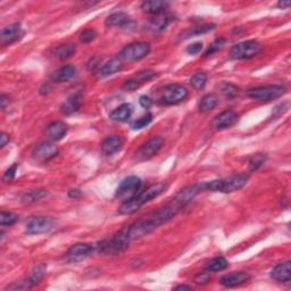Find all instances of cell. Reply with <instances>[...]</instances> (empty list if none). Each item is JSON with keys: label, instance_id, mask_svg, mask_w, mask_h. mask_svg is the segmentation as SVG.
Returning <instances> with one entry per match:
<instances>
[{"label": "cell", "instance_id": "cell-1", "mask_svg": "<svg viewBox=\"0 0 291 291\" xmlns=\"http://www.w3.org/2000/svg\"><path fill=\"white\" fill-rule=\"evenodd\" d=\"M196 196V190L191 185L182 189L163 208L135 221L133 224L116 234L113 239L103 241L99 246V250L102 253H119V251L124 250L132 241L151 233L163 224L168 223Z\"/></svg>", "mask_w": 291, "mask_h": 291}, {"label": "cell", "instance_id": "cell-2", "mask_svg": "<svg viewBox=\"0 0 291 291\" xmlns=\"http://www.w3.org/2000/svg\"><path fill=\"white\" fill-rule=\"evenodd\" d=\"M166 188H168V184L166 183H156L151 187L147 188L145 191L132 198L129 201H125V203L122 204V206L118 209L119 215H132L134 213H137L139 209H140L143 205L148 204L155 198H157L163 192H165Z\"/></svg>", "mask_w": 291, "mask_h": 291}, {"label": "cell", "instance_id": "cell-3", "mask_svg": "<svg viewBox=\"0 0 291 291\" xmlns=\"http://www.w3.org/2000/svg\"><path fill=\"white\" fill-rule=\"evenodd\" d=\"M248 180H249V175L248 174H234V175L221 178V180L205 182V183H203V189L204 191L231 193L242 189L247 184Z\"/></svg>", "mask_w": 291, "mask_h": 291}, {"label": "cell", "instance_id": "cell-4", "mask_svg": "<svg viewBox=\"0 0 291 291\" xmlns=\"http://www.w3.org/2000/svg\"><path fill=\"white\" fill-rule=\"evenodd\" d=\"M150 45L148 42H134L122 49L118 58L123 63H134L147 57L150 53Z\"/></svg>", "mask_w": 291, "mask_h": 291}, {"label": "cell", "instance_id": "cell-5", "mask_svg": "<svg viewBox=\"0 0 291 291\" xmlns=\"http://www.w3.org/2000/svg\"><path fill=\"white\" fill-rule=\"evenodd\" d=\"M286 94V88L280 84L264 85V87L253 88L248 91V97L257 102H271L280 98Z\"/></svg>", "mask_w": 291, "mask_h": 291}, {"label": "cell", "instance_id": "cell-6", "mask_svg": "<svg viewBox=\"0 0 291 291\" xmlns=\"http://www.w3.org/2000/svg\"><path fill=\"white\" fill-rule=\"evenodd\" d=\"M142 182L140 177L131 175L124 178L121 182V184L118 185L117 190H116L115 198L122 203H125V201H129L132 198L137 196V193L141 188Z\"/></svg>", "mask_w": 291, "mask_h": 291}, {"label": "cell", "instance_id": "cell-7", "mask_svg": "<svg viewBox=\"0 0 291 291\" xmlns=\"http://www.w3.org/2000/svg\"><path fill=\"white\" fill-rule=\"evenodd\" d=\"M262 45L255 40L243 41L240 44L234 45L230 50V57L232 59L241 60V59H249L257 56L262 52Z\"/></svg>", "mask_w": 291, "mask_h": 291}, {"label": "cell", "instance_id": "cell-8", "mask_svg": "<svg viewBox=\"0 0 291 291\" xmlns=\"http://www.w3.org/2000/svg\"><path fill=\"white\" fill-rule=\"evenodd\" d=\"M188 89L181 84H170L163 89L161 94V102L168 106L177 105L188 98Z\"/></svg>", "mask_w": 291, "mask_h": 291}, {"label": "cell", "instance_id": "cell-9", "mask_svg": "<svg viewBox=\"0 0 291 291\" xmlns=\"http://www.w3.org/2000/svg\"><path fill=\"white\" fill-rule=\"evenodd\" d=\"M164 139L160 135L157 137H153L149 139L148 141H146L143 145L138 149L137 154H135V157H137L138 161H148L150 158L160 153L163 147H164Z\"/></svg>", "mask_w": 291, "mask_h": 291}, {"label": "cell", "instance_id": "cell-10", "mask_svg": "<svg viewBox=\"0 0 291 291\" xmlns=\"http://www.w3.org/2000/svg\"><path fill=\"white\" fill-rule=\"evenodd\" d=\"M54 227H55V220L52 217L37 216L29 220V222L26 223L25 232L30 235L44 234L53 230Z\"/></svg>", "mask_w": 291, "mask_h": 291}, {"label": "cell", "instance_id": "cell-11", "mask_svg": "<svg viewBox=\"0 0 291 291\" xmlns=\"http://www.w3.org/2000/svg\"><path fill=\"white\" fill-rule=\"evenodd\" d=\"M95 247L89 243H76L67 250V259L71 263H80L94 253Z\"/></svg>", "mask_w": 291, "mask_h": 291}, {"label": "cell", "instance_id": "cell-12", "mask_svg": "<svg viewBox=\"0 0 291 291\" xmlns=\"http://www.w3.org/2000/svg\"><path fill=\"white\" fill-rule=\"evenodd\" d=\"M58 148L52 142H41L33 149V157L39 162H48L53 158H55L58 155Z\"/></svg>", "mask_w": 291, "mask_h": 291}, {"label": "cell", "instance_id": "cell-13", "mask_svg": "<svg viewBox=\"0 0 291 291\" xmlns=\"http://www.w3.org/2000/svg\"><path fill=\"white\" fill-rule=\"evenodd\" d=\"M239 119V115L233 111H226L223 113H221L216 116V117L213 119L212 125L217 131H222L230 129L236 124Z\"/></svg>", "mask_w": 291, "mask_h": 291}, {"label": "cell", "instance_id": "cell-14", "mask_svg": "<svg viewBox=\"0 0 291 291\" xmlns=\"http://www.w3.org/2000/svg\"><path fill=\"white\" fill-rule=\"evenodd\" d=\"M23 34H24V32H23L21 25L18 23H15V24L7 26V28L1 31V34H0V44L3 47L13 45L14 42L18 41L23 37Z\"/></svg>", "mask_w": 291, "mask_h": 291}, {"label": "cell", "instance_id": "cell-15", "mask_svg": "<svg viewBox=\"0 0 291 291\" xmlns=\"http://www.w3.org/2000/svg\"><path fill=\"white\" fill-rule=\"evenodd\" d=\"M249 274L246 272H232L223 275L220 279V283L227 288H234V287H239L249 281Z\"/></svg>", "mask_w": 291, "mask_h": 291}, {"label": "cell", "instance_id": "cell-16", "mask_svg": "<svg viewBox=\"0 0 291 291\" xmlns=\"http://www.w3.org/2000/svg\"><path fill=\"white\" fill-rule=\"evenodd\" d=\"M271 278L278 282H289L291 279V263L290 261L278 264L271 271Z\"/></svg>", "mask_w": 291, "mask_h": 291}, {"label": "cell", "instance_id": "cell-17", "mask_svg": "<svg viewBox=\"0 0 291 291\" xmlns=\"http://www.w3.org/2000/svg\"><path fill=\"white\" fill-rule=\"evenodd\" d=\"M76 67L73 65H65L61 66L60 68H58L57 71L53 73L52 81L56 83H63L67 82V81L74 79L76 76Z\"/></svg>", "mask_w": 291, "mask_h": 291}, {"label": "cell", "instance_id": "cell-18", "mask_svg": "<svg viewBox=\"0 0 291 291\" xmlns=\"http://www.w3.org/2000/svg\"><path fill=\"white\" fill-rule=\"evenodd\" d=\"M123 140L118 135H112L105 139L102 143V153L105 156H112L122 148Z\"/></svg>", "mask_w": 291, "mask_h": 291}, {"label": "cell", "instance_id": "cell-19", "mask_svg": "<svg viewBox=\"0 0 291 291\" xmlns=\"http://www.w3.org/2000/svg\"><path fill=\"white\" fill-rule=\"evenodd\" d=\"M81 105H82V96H81V94L72 95L65 100V103L63 105H61V113L65 115L74 114L80 110Z\"/></svg>", "mask_w": 291, "mask_h": 291}, {"label": "cell", "instance_id": "cell-20", "mask_svg": "<svg viewBox=\"0 0 291 291\" xmlns=\"http://www.w3.org/2000/svg\"><path fill=\"white\" fill-rule=\"evenodd\" d=\"M68 127L64 122H54L47 127V134L54 141H59L65 138Z\"/></svg>", "mask_w": 291, "mask_h": 291}, {"label": "cell", "instance_id": "cell-21", "mask_svg": "<svg viewBox=\"0 0 291 291\" xmlns=\"http://www.w3.org/2000/svg\"><path fill=\"white\" fill-rule=\"evenodd\" d=\"M123 68V61L119 58H113L99 68L98 77H107L115 74Z\"/></svg>", "mask_w": 291, "mask_h": 291}, {"label": "cell", "instance_id": "cell-22", "mask_svg": "<svg viewBox=\"0 0 291 291\" xmlns=\"http://www.w3.org/2000/svg\"><path fill=\"white\" fill-rule=\"evenodd\" d=\"M132 23L130 16L123 11H117L110 15L106 19L107 26H116V28H125Z\"/></svg>", "mask_w": 291, "mask_h": 291}, {"label": "cell", "instance_id": "cell-23", "mask_svg": "<svg viewBox=\"0 0 291 291\" xmlns=\"http://www.w3.org/2000/svg\"><path fill=\"white\" fill-rule=\"evenodd\" d=\"M170 2L161 1V0H153V1H145L141 3V9L147 14L158 15L164 13V10L168 8Z\"/></svg>", "mask_w": 291, "mask_h": 291}, {"label": "cell", "instance_id": "cell-24", "mask_svg": "<svg viewBox=\"0 0 291 291\" xmlns=\"http://www.w3.org/2000/svg\"><path fill=\"white\" fill-rule=\"evenodd\" d=\"M132 112H133V107L131 104H122L121 106L115 108L110 116L115 122H125L131 117Z\"/></svg>", "mask_w": 291, "mask_h": 291}, {"label": "cell", "instance_id": "cell-25", "mask_svg": "<svg viewBox=\"0 0 291 291\" xmlns=\"http://www.w3.org/2000/svg\"><path fill=\"white\" fill-rule=\"evenodd\" d=\"M173 21V18L171 15L162 13L158 15H155V17L151 19L149 23L150 30L155 31V32H158V31L165 30L170 25V23Z\"/></svg>", "mask_w": 291, "mask_h": 291}, {"label": "cell", "instance_id": "cell-26", "mask_svg": "<svg viewBox=\"0 0 291 291\" xmlns=\"http://www.w3.org/2000/svg\"><path fill=\"white\" fill-rule=\"evenodd\" d=\"M46 270H47L46 264H39V265L34 266V269L31 271V274L28 279V282L30 283L31 287L37 286L44 280L46 275Z\"/></svg>", "mask_w": 291, "mask_h": 291}, {"label": "cell", "instance_id": "cell-27", "mask_svg": "<svg viewBox=\"0 0 291 291\" xmlns=\"http://www.w3.org/2000/svg\"><path fill=\"white\" fill-rule=\"evenodd\" d=\"M47 196H48V192L44 189L31 190V191L26 192L25 195L22 197V204H24V205L34 204V203H37V201L41 200L42 198H45Z\"/></svg>", "mask_w": 291, "mask_h": 291}, {"label": "cell", "instance_id": "cell-28", "mask_svg": "<svg viewBox=\"0 0 291 291\" xmlns=\"http://www.w3.org/2000/svg\"><path fill=\"white\" fill-rule=\"evenodd\" d=\"M217 104H219V99H217V97L215 95L213 94L206 95L205 97H203V99L200 100L199 112L200 113H208V112L214 110V108L217 106Z\"/></svg>", "mask_w": 291, "mask_h": 291}, {"label": "cell", "instance_id": "cell-29", "mask_svg": "<svg viewBox=\"0 0 291 291\" xmlns=\"http://www.w3.org/2000/svg\"><path fill=\"white\" fill-rule=\"evenodd\" d=\"M229 267V262L224 257H215L209 261L206 265L207 272H220Z\"/></svg>", "mask_w": 291, "mask_h": 291}, {"label": "cell", "instance_id": "cell-30", "mask_svg": "<svg viewBox=\"0 0 291 291\" xmlns=\"http://www.w3.org/2000/svg\"><path fill=\"white\" fill-rule=\"evenodd\" d=\"M55 57H57L58 59H67V58H71L72 56H74L75 54V47L74 45H60L55 49Z\"/></svg>", "mask_w": 291, "mask_h": 291}, {"label": "cell", "instance_id": "cell-31", "mask_svg": "<svg viewBox=\"0 0 291 291\" xmlns=\"http://www.w3.org/2000/svg\"><path fill=\"white\" fill-rule=\"evenodd\" d=\"M215 29V24H205L203 26H198V28L193 29V30H188L182 34V38L187 39V38H192L195 36H199V34H205L209 32V31Z\"/></svg>", "mask_w": 291, "mask_h": 291}, {"label": "cell", "instance_id": "cell-32", "mask_svg": "<svg viewBox=\"0 0 291 291\" xmlns=\"http://www.w3.org/2000/svg\"><path fill=\"white\" fill-rule=\"evenodd\" d=\"M208 76L205 73H197V74L193 75L191 79H190V84L192 85L196 90H203L205 85L207 83Z\"/></svg>", "mask_w": 291, "mask_h": 291}, {"label": "cell", "instance_id": "cell-33", "mask_svg": "<svg viewBox=\"0 0 291 291\" xmlns=\"http://www.w3.org/2000/svg\"><path fill=\"white\" fill-rule=\"evenodd\" d=\"M18 219H19L18 215L14 214V213L1 212V214H0V226L1 227L14 226V224L18 221Z\"/></svg>", "mask_w": 291, "mask_h": 291}, {"label": "cell", "instance_id": "cell-34", "mask_svg": "<svg viewBox=\"0 0 291 291\" xmlns=\"http://www.w3.org/2000/svg\"><path fill=\"white\" fill-rule=\"evenodd\" d=\"M266 161L265 154H256L254 156L250 157L249 160V170L250 171H257L259 168H262L264 163Z\"/></svg>", "mask_w": 291, "mask_h": 291}, {"label": "cell", "instance_id": "cell-35", "mask_svg": "<svg viewBox=\"0 0 291 291\" xmlns=\"http://www.w3.org/2000/svg\"><path fill=\"white\" fill-rule=\"evenodd\" d=\"M153 121V115L147 113L146 115H143L142 117L138 118L137 121H134L133 123H132V129L133 130H141L143 129V127H146L148 124H150V122Z\"/></svg>", "mask_w": 291, "mask_h": 291}, {"label": "cell", "instance_id": "cell-36", "mask_svg": "<svg viewBox=\"0 0 291 291\" xmlns=\"http://www.w3.org/2000/svg\"><path fill=\"white\" fill-rule=\"evenodd\" d=\"M221 91H222V94L228 97V98H233V97L239 94V89L236 88L234 84L227 82L221 84Z\"/></svg>", "mask_w": 291, "mask_h": 291}, {"label": "cell", "instance_id": "cell-37", "mask_svg": "<svg viewBox=\"0 0 291 291\" xmlns=\"http://www.w3.org/2000/svg\"><path fill=\"white\" fill-rule=\"evenodd\" d=\"M226 44H227L226 39H223V38L217 39L216 41H214L211 46H209L208 50H207L206 53H205V57H208V56L213 55V54H214V53L219 52V50H221V49H222L224 47V46H226Z\"/></svg>", "mask_w": 291, "mask_h": 291}, {"label": "cell", "instance_id": "cell-38", "mask_svg": "<svg viewBox=\"0 0 291 291\" xmlns=\"http://www.w3.org/2000/svg\"><path fill=\"white\" fill-rule=\"evenodd\" d=\"M155 72H153V71H143V72H139L137 75H135V81H137V82L139 83V84H141V83H145V82H148L149 80H151L153 79V77H155Z\"/></svg>", "mask_w": 291, "mask_h": 291}, {"label": "cell", "instance_id": "cell-39", "mask_svg": "<svg viewBox=\"0 0 291 291\" xmlns=\"http://www.w3.org/2000/svg\"><path fill=\"white\" fill-rule=\"evenodd\" d=\"M97 37V32L94 29H88L85 30L81 34V41L83 42V44H89V42L94 41Z\"/></svg>", "mask_w": 291, "mask_h": 291}, {"label": "cell", "instance_id": "cell-40", "mask_svg": "<svg viewBox=\"0 0 291 291\" xmlns=\"http://www.w3.org/2000/svg\"><path fill=\"white\" fill-rule=\"evenodd\" d=\"M16 170H17V164H14L13 166L6 171L5 174H3V181L5 182H10L14 180L15 175H16Z\"/></svg>", "mask_w": 291, "mask_h": 291}, {"label": "cell", "instance_id": "cell-41", "mask_svg": "<svg viewBox=\"0 0 291 291\" xmlns=\"http://www.w3.org/2000/svg\"><path fill=\"white\" fill-rule=\"evenodd\" d=\"M209 281H211V277H209L208 273H199L195 278V282L197 285H207Z\"/></svg>", "mask_w": 291, "mask_h": 291}, {"label": "cell", "instance_id": "cell-42", "mask_svg": "<svg viewBox=\"0 0 291 291\" xmlns=\"http://www.w3.org/2000/svg\"><path fill=\"white\" fill-rule=\"evenodd\" d=\"M201 49H203V44H201V42H195V44L189 46L187 48V52L190 55H197V54H199L201 52Z\"/></svg>", "mask_w": 291, "mask_h": 291}, {"label": "cell", "instance_id": "cell-43", "mask_svg": "<svg viewBox=\"0 0 291 291\" xmlns=\"http://www.w3.org/2000/svg\"><path fill=\"white\" fill-rule=\"evenodd\" d=\"M139 85L140 84H139L135 80H129V81H126L125 83H124L123 88L125 89V90L132 91V90H135V89L139 88Z\"/></svg>", "mask_w": 291, "mask_h": 291}, {"label": "cell", "instance_id": "cell-44", "mask_svg": "<svg viewBox=\"0 0 291 291\" xmlns=\"http://www.w3.org/2000/svg\"><path fill=\"white\" fill-rule=\"evenodd\" d=\"M139 103H140V105L143 108L148 110L151 105H153V100H151L148 96H141L140 99H139Z\"/></svg>", "mask_w": 291, "mask_h": 291}, {"label": "cell", "instance_id": "cell-45", "mask_svg": "<svg viewBox=\"0 0 291 291\" xmlns=\"http://www.w3.org/2000/svg\"><path fill=\"white\" fill-rule=\"evenodd\" d=\"M7 142H9V135L6 133H1V135H0V147L3 148L7 145Z\"/></svg>", "mask_w": 291, "mask_h": 291}, {"label": "cell", "instance_id": "cell-46", "mask_svg": "<svg viewBox=\"0 0 291 291\" xmlns=\"http://www.w3.org/2000/svg\"><path fill=\"white\" fill-rule=\"evenodd\" d=\"M68 196L71 197V198H79L80 196H81V192L79 191V190H76V189H74V190H71V191L68 192Z\"/></svg>", "mask_w": 291, "mask_h": 291}, {"label": "cell", "instance_id": "cell-47", "mask_svg": "<svg viewBox=\"0 0 291 291\" xmlns=\"http://www.w3.org/2000/svg\"><path fill=\"white\" fill-rule=\"evenodd\" d=\"M7 103H8V98H7V96L2 95L1 98H0V104H1L2 110H5V108H6V104Z\"/></svg>", "mask_w": 291, "mask_h": 291}, {"label": "cell", "instance_id": "cell-48", "mask_svg": "<svg viewBox=\"0 0 291 291\" xmlns=\"http://www.w3.org/2000/svg\"><path fill=\"white\" fill-rule=\"evenodd\" d=\"M290 1H280L278 3V6L280 7V8H282V9H285V8H288V7L290 6Z\"/></svg>", "mask_w": 291, "mask_h": 291}, {"label": "cell", "instance_id": "cell-49", "mask_svg": "<svg viewBox=\"0 0 291 291\" xmlns=\"http://www.w3.org/2000/svg\"><path fill=\"white\" fill-rule=\"evenodd\" d=\"M175 290H191V287L189 286H177L175 287Z\"/></svg>", "mask_w": 291, "mask_h": 291}]
</instances>
